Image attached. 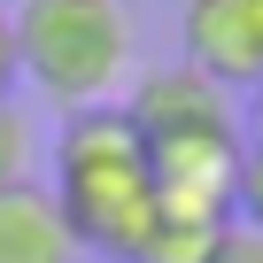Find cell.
<instances>
[{"instance_id":"cell-2","label":"cell","mask_w":263,"mask_h":263,"mask_svg":"<svg viewBox=\"0 0 263 263\" xmlns=\"http://www.w3.org/2000/svg\"><path fill=\"white\" fill-rule=\"evenodd\" d=\"M8 31H16V78H31L62 108H101L132 78L124 0H24Z\"/></svg>"},{"instance_id":"cell-4","label":"cell","mask_w":263,"mask_h":263,"mask_svg":"<svg viewBox=\"0 0 263 263\" xmlns=\"http://www.w3.org/2000/svg\"><path fill=\"white\" fill-rule=\"evenodd\" d=\"M132 132L140 140H186V132H240V108L224 85H209L201 70L171 62V70H147L132 85Z\"/></svg>"},{"instance_id":"cell-9","label":"cell","mask_w":263,"mask_h":263,"mask_svg":"<svg viewBox=\"0 0 263 263\" xmlns=\"http://www.w3.org/2000/svg\"><path fill=\"white\" fill-rule=\"evenodd\" d=\"M240 147L248 155H263V85L248 93V108H240Z\"/></svg>"},{"instance_id":"cell-3","label":"cell","mask_w":263,"mask_h":263,"mask_svg":"<svg viewBox=\"0 0 263 263\" xmlns=\"http://www.w3.org/2000/svg\"><path fill=\"white\" fill-rule=\"evenodd\" d=\"M178 54L209 85L255 93L263 85V24H255V0H186V8H178Z\"/></svg>"},{"instance_id":"cell-10","label":"cell","mask_w":263,"mask_h":263,"mask_svg":"<svg viewBox=\"0 0 263 263\" xmlns=\"http://www.w3.org/2000/svg\"><path fill=\"white\" fill-rule=\"evenodd\" d=\"M16 85V31H8V8H0V101Z\"/></svg>"},{"instance_id":"cell-8","label":"cell","mask_w":263,"mask_h":263,"mask_svg":"<svg viewBox=\"0 0 263 263\" xmlns=\"http://www.w3.org/2000/svg\"><path fill=\"white\" fill-rule=\"evenodd\" d=\"M201 263H263V232H248V224H224L217 240H209V255Z\"/></svg>"},{"instance_id":"cell-6","label":"cell","mask_w":263,"mask_h":263,"mask_svg":"<svg viewBox=\"0 0 263 263\" xmlns=\"http://www.w3.org/2000/svg\"><path fill=\"white\" fill-rule=\"evenodd\" d=\"M31 155H39V140H31L24 108H16V101H0V194L31 178Z\"/></svg>"},{"instance_id":"cell-11","label":"cell","mask_w":263,"mask_h":263,"mask_svg":"<svg viewBox=\"0 0 263 263\" xmlns=\"http://www.w3.org/2000/svg\"><path fill=\"white\" fill-rule=\"evenodd\" d=\"M255 24H263V0H255Z\"/></svg>"},{"instance_id":"cell-1","label":"cell","mask_w":263,"mask_h":263,"mask_svg":"<svg viewBox=\"0 0 263 263\" xmlns=\"http://www.w3.org/2000/svg\"><path fill=\"white\" fill-rule=\"evenodd\" d=\"M78 255L93 263H132V248L155 224V171H147V140L132 132V116L116 101L101 108H70L54 132V178H47Z\"/></svg>"},{"instance_id":"cell-5","label":"cell","mask_w":263,"mask_h":263,"mask_svg":"<svg viewBox=\"0 0 263 263\" xmlns=\"http://www.w3.org/2000/svg\"><path fill=\"white\" fill-rule=\"evenodd\" d=\"M0 263H85L70 224H62V209H54V194L39 178L0 194Z\"/></svg>"},{"instance_id":"cell-7","label":"cell","mask_w":263,"mask_h":263,"mask_svg":"<svg viewBox=\"0 0 263 263\" xmlns=\"http://www.w3.org/2000/svg\"><path fill=\"white\" fill-rule=\"evenodd\" d=\"M232 224L263 232V155H240V178H232Z\"/></svg>"}]
</instances>
